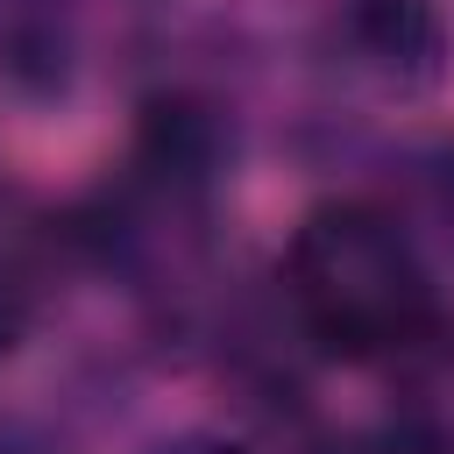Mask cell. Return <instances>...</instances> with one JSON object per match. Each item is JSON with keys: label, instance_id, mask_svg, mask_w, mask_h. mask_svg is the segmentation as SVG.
<instances>
[{"label": "cell", "instance_id": "1", "mask_svg": "<svg viewBox=\"0 0 454 454\" xmlns=\"http://www.w3.org/2000/svg\"><path fill=\"white\" fill-rule=\"evenodd\" d=\"M291 291L333 355H383L433 333V291L376 206H326L291 241Z\"/></svg>", "mask_w": 454, "mask_h": 454}, {"label": "cell", "instance_id": "2", "mask_svg": "<svg viewBox=\"0 0 454 454\" xmlns=\"http://www.w3.org/2000/svg\"><path fill=\"white\" fill-rule=\"evenodd\" d=\"M355 43L376 64L426 78L433 57H440V21H433L426 0H355Z\"/></svg>", "mask_w": 454, "mask_h": 454}, {"label": "cell", "instance_id": "3", "mask_svg": "<svg viewBox=\"0 0 454 454\" xmlns=\"http://www.w3.org/2000/svg\"><path fill=\"white\" fill-rule=\"evenodd\" d=\"M142 156L149 170H177V177H199V163L213 156V121L184 99H156L142 114Z\"/></svg>", "mask_w": 454, "mask_h": 454}, {"label": "cell", "instance_id": "4", "mask_svg": "<svg viewBox=\"0 0 454 454\" xmlns=\"http://www.w3.org/2000/svg\"><path fill=\"white\" fill-rule=\"evenodd\" d=\"M447 199H454V163H447Z\"/></svg>", "mask_w": 454, "mask_h": 454}]
</instances>
